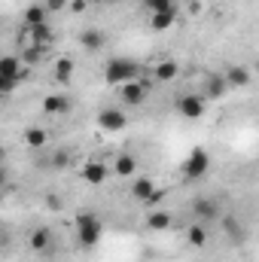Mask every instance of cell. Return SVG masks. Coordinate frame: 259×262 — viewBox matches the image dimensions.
<instances>
[{
	"instance_id": "obj_1",
	"label": "cell",
	"mask_w": 259,
	"mask_h": 262,
	"mask_svg": "<svg viewBox=\"0 0 259 262\" xmlns=\"http://www.w3.org/2000/svg\"><path fill=\"white\" fill-rule=\"evenodd\" d=\"M104 79L110 85H122V82H134L140 79V64L131 58H110L104 64Z\"/></svg>"
},
{
	"instance_id": "obj_2",
	"label": "cell",
	"mask_w": 259,
	"mask_h": 262,
	"mask_svg": "<svg viewBox=\"0 0 259 262\" xmlns=\"http://www.w3.org/2000/svg\"><path fill=\"white\" fill-rule=\"evenodd\" d=\"M101 235H104V223L95 216V213H79L76 216V238H79V244L82 247H95L98 241H101Z\"/></svg>"
},
{
	"instance_id": "obj_3",
	"label": "cell",
	"mask_w": 259,
	"mask_h": 262,
	"mask_svg": "<svg viewBox=\"0 0 259 262\" xmlns=\"http://www.w3.org/2000/svg\"><path fill=\"white\" fill-rule=\"evenodd\" d=\"M207 171H210V152L195 146L192 152L186 156V162H183V177L186 180H201Z\"/></svg>"
},
{
	"instance_id": "obj_4",
	"label": "cell",
	"mask_w": 259,
	"mask_h": 262,
	"mask_svg": "<svg viewBox=\"0 0 259 262\" xmlns=\"http://www.w3.org/2000/svg\"><path fill=\"white\" fill-rule=\"evenodd\" d=\"M125 125H128V116H125V110H119V107H104V110L98 113V128L107 131V134L122 131Z\"/></svg>"
},
{
	"instance_id": "obj_5",
	"label": "cell",
	"mask_w": 259,
	"mask_h": 262,
	"mask_svg": "<svg viewBox=\"0 0 259 262\" xmlns=\"http://www.w3.org/2000/svg\"><path fill=\"white\" fill-rule=\"evenodd\" d=\"M153 82L146 79H134V82H122V104L125 107H140L146 101V92H149Z\"/></svg>"
},
{
	"instance_id": "obj_6",
	"label": "cell",
	"mask_w": 259,
	"mask_h": 262,
	"mask_svg": "<svg viewBox=\"0 0 259 262\" xmlns=\"http://www.w3.org/2000/svg\"><path fill=\"white\" fill-rule=\"evenodd\" d=\"M177 110H180V116H186V119H201L204 110H207V101H204L201 95H183V98L177 101Z\"/></svg>"
},
{
	"instance_id": "obj_7",
	"label": "cell",
	"mask_w": 259,
	"mask_h": 262,
	"mask_svg": "<svg viewBox=\"0 0 259 262\" xmlns=\"http://www.w3.org/2000/svg\"><path fill=\"white\" fill-rule=\"evenodd\" d=\"M52 229H46V226H37V229H31V235H28V244H31V250L34 253H49L52 250Z\"/></svg>"
},
{
	"instance_id": "obj_8",
	"label": "cell",
	"mask_w": 259,
	"mask_h": 262,
	"mask_svg": "<svg viewBox=\"0 0 259 262\" xmlns=\"http://www.w3.org/2000/svg\"><path fill=\"white\" fill-rule=\"evenodd\" d=\"M25 64H21V58L18 55H0V76H6V79H12V82H21L25 79Z\"/></svg>"
},
{
	"instance_id": "obj_9",
	"label": "cell",
	"mask_w": 259,
	"mask_h": 262,
	"mask_svg": "<svg viewBox=\"0 0 259 262\" xmlns=\"http://www.w3.org/2000/svg\"><path fill=\"white\" fill-rule=\"evenodd\" d=\"M192 210H195V216H198L201 223L220 220V201H217V198H195Z\"/></svg>"
},
{
	"instance_id": "obj_10",
	"label": "cell",
	"mask_w": 259,
	"mask_h": 262,
	"mask_svg": "<svg viewBox=\"0 0 259 262\" xmlns=\"http://www.w3.org/2000/svg\"><path fill=\"white\" fill-rule=\"evenodd\" d=\"M223 79H226L229 89H247V85H250V70L244 64H232L223 73Z\"/></svg>"
},
{
	"instance_id": "obj_11",
	"label": "cell",
	"mask_w": 259,
	"mask_h": 262,
	"mask_svg": "<svg viewBox=\"0 0 259 262\" xmlns=\"http://www.w3.org/2000/svg\"><path fill=\"white\" fill-rule=\"evenodd\" d=\"M104 43H107V37H104V31H98V28H85V31L79 34V46H82L85 52H101Z\"/></svg>"
},
{
	"instance_id": "obj_12",
	"label": "cell",
	"mask_w": 259,
	"mask_h": 262,
	"mask_svg": "<svg viewBox=\"0 0 259 262\" xmlns=\"http://www.w3.org/2000/svg\"><path fill=\"white\" fill-rule=\"evenodd\" d=\"M107 174H110V168H107L104 162H85V165H82V177H85V183H92V186H101V183L107 180Z\"/></svg>"
},
{
	"instance_id": "obj_13",
	"label": "cell",
	"mask_w": 259,
	"mask_h": 262,
	"mask_svg": "<svg viewBox=\"0 0 259 262\" xmlns=\"http://www.w3.org/2000/svg\"><path fill=\"white\" fill-rule=\"evenodd\" d=\"M220 223H223V235H226L229 241H235V244H241V241L247 238V229H244V223H241L238 216H223Z\"/></svg>"
},
{
	"instance_id": "obj_14",
	"label": "cell",
	"mask_w": 259,
	"mask_h": 262,
	"mask_svg": "<svg viewBox=\"0 0 259 262\" xmlns=\"http://www.w3.org/2000/svg\"><path fill=\"white\" fill-rule=\"evenodd\" d=\"M43 113H49V116H64V113H70V98L67 95H46L43 98Z\"/></svg>"
},
{
	"instance_id": "obj_15",
	"label": "cell",
	"mask_w": 259,
	"mask_h": 262,
	"mask_svg": "<svg viewBox=\"0 0 259 262\" xmlns=\"http://www.w3.org/2000/svg\"><path fill=\"white\" fill-rule=\"evenodd\" d=\"M174 21H177V3L168 6V9H162V12H153L149 15V28L153 31H168Z\"/></svg>"
},
{
	"instance_id": "obj_16",
	"label": "cell",
	"mask_w": 259,
	"mask_h": 262,
	"mask_svg": "<svg viewBox=\"0 0 259 262\" xmlns=\"http://www.w3.org/2000/svg\"><path fill=\"white\" fill-rule=\"evenodd\" d=\"M226 89H229V85H226L223 73H210V76L204 79V95H201V98H204V101H207V98H210V101H217V98H223V95H226Z\"/></svg>"
},
{
	"instance_id": "obj_17",
	"label": "cell",
	"mask_w": 259,
	"mask_h": 262,
	"mask_svg": "<svg viewBox=\"0 0 259 262\" xmlns=\"http://www.w3.org/2000/svg\"><path fill=\"white\" fill-rule=\"evenodd\" d=\"M113 174H116V177H134V174H137V156H131V152L116 156V162H113Z\"/></svg>"
},
{
	"instance_id": "obj_18",
	"label": "cell",
	"mask_w": 259,
	"mask_h": 262,
	"mask_svg": "<svg viewBox=\"0 0 259 262\" xmlns=\"http://www.w3.org/2000/svg\"><path fill=\"white\" fill-rule=\"evenodd\" d=\"M134 177H137V180L131 183V195H134V201H140V204H143L146 195L156 189V183H153V177H146V174H134Z\"/></svg>"
},
{
	"instance_id": "obj_19",
	"label": "cell",
	"mask_w": 259,
	"mask_h": 262,
	"mask_svg": "<svg viewBox=\"0 0 259 262\" xmlns=\"http://www.w3.org/2000/svg\"><path fill=\"white\" fill-rule=\"evenodd\" d=\"M177 73H180V67L174 58H162L156 64V82H171V79H177Z\"/></svg>"
},
{
	"instance_id": "obj_20",
	"label": "cell",
	"mask_w": 259,
	"mask_h": 262,
	"mask_svg": "<svg viewBox=\"0 0 259 262\" xmlns=\"http://www.w3.org/2000/svg\"><path fill=\"white\" fill-rule=\"evenodd\" d=\"M171 223H174V220H171V213H168V210H159V207L146 216V226H149L153 232H168V229H171Z\"/></svg>"
},
{
	"instance_id": "obj_21",
	"label": "cell",
	"mask_w": 259,
	"mask_h": 262,
	"mask_svg": "<svg viewBox=\"0 0 259 262\" xmlns=\"http://www.w3.org/2000/svg\"><path fill=\"white\" fill-rule=\"evenodd\" d=\"M28 34H31V43H40V46H49L52 37H55L52 28H49V21H43V25H31Z\"/></svg>"
},
{
	"instance_id": "obj_22",
	"label": "cell",
	"mask_w": 259,
	"mask_h": 262,
	"mask_svg": "<svg viewBox=\"0 0 259 262\" xmlns=\"http://www.w3.org/2000/svg\"><path fill=\"white\" fill-rule=\"evenodd\" d=\"M43 21H49L46 6H43V3H31V6L25 9V25L31 28V25H43Z\"/></svg>"
},
{
	"instance_id": "obj_23",
	"label": "cell",
	"mask_w": 259,
	"mask_h": 262,
	"mask_svg": "<svg viewBox=\"0 0 259 262\" xmlns=\"http://www.w3.org/2000/svg\"><path fill=\"white\" fill-rule=\"evenodd\" d=\"M207 238H210V232H207V226L204 223H195L186 229V241L192 244V247H204L207 244Z\"/></svg>"
},
{
	"instance_id": "obj_24",
	"label": "cell",
	"mask_w": 259,
	"mask_h": 262,
	"mask_svg": "<svg viewBox=\"0 0 259 262\" xmlns=\"http://www.w3.org/2000/svg\"><path fill=\"white\" fill-rule=\"evenodd\" d=\"M43 55H46V46H40V43H31L18 58H21V64H37V61H43Z\"/></svg>"
},
{
	"instance_id": "obj_25",
	"label": "cell",
	"mask_w": 259,
	"mask_h": 262,
	"mask_svg": "<svg viewBox=\"0 0 259 262\" xmlns=\"http://www.w3.org/2000/svg\"><path fill=\"white\" fill-rule=\"evenodd\" d=\"M25 143H28V146H34V149H43V146H46V131L37 128V125L25 128Z\"/></svg>"
},
{
	"instance_id": "obj_26",
	"label": "cell",
	"mask_w": 259,
	"mask_h": 262,
	"mask_svg": "<svg viewBox=\"0 0 259 262\" xmlns=\"http://www.w3.org/2000/svg\"><path fill=\"white\" fill-rule=\"evenodd\" d=\"M73 58H58L55 61V79L58 82H70V76H73Z\"/></svg>"
},
{
	"instance_id": "obj_27",
	"label": "cell",
	"mask_w": 259,
	"mask_h": 262,
	"mask_svg": "<svg viewBox=\"0 0 259 262\" xmlns=\"http://www.w3.org/2000/svg\"><path fill=\"white\" fill-rule=\"evenodd\" d=\"M168 6H174V0H143V9L153 15V12H162V9H168Z\"/></svg>"
},
{
	"instance_id": "obj_28",
	"label": "cell",
	"mask_w": 259,
	"mask_h": 262,
	"mask_svg": "<svg viewBox=\"0 0 259 262\" xmlns=\"http://www.w3.org/2000/svg\"><path fill=\"white\" fill-rule=\"evenodd\" d=\"M162 201H165V189H153V192L146 195V201H143V204L156 210V207H162Z\"/></svg>"
},
{
	"instance_id": "obj_29",
	"label": "cell",
	"mask_w": 259,
	"mask_h": 262,
	"mask_svg": "<svg viewBox=\"0 0 259 262\" xmlns=\"http://www.w3.org/2000/svg\"><path fill=\"white\" fill-rule=\"evenodd\" d=\"M70 165V152L67 149H58L55 156H52V168H67Z\"/></svg>"
},
{
	"instance_id": "obj_30",
	"label": "cell",
	"mask_w": 259,
	"mask_h": 262,
	"mask_svg": "<svg viewBox=\"0 0 259 262\" xmlns=\"http://www.w3.org/2000/svg\"><path fill=\"white\" fill-rule=\"evenodd\" d=\"M18 89V82H12V79H6V76H0V98L3 95H12Z\"/></svg>"
},
{
	"instance_id": "obj_31",
	"label": "cell",
	"mask_w": 259,
	"mask_h": 262,
	"mask_svg": "<svg viewBox=\"0 0 259 262\" xmlns=\"http://www.w3.org/2000/svg\"><path fill=\"white\" fill-rule=\"evenodd\" d=\"M43 6H46V12H64V9H67V0H46Z\"/></svg>"
},
{
	"instance_id": "obj_32",
	"label": "cell",
	"mask_w": 259,
	"mask_h": 262,
	"mask_svg": "<svg viewBox=\"0 0 259 262\" xmlns=\"http://www.w3.org/2000/svg\"><path fill=\"white\" fill-rule=\"evenodd\" d=\"M46 207H49V210H61V198L58 195H46Z\"/></svg>"
},
{
	"instance_id": "obj_33",
	"label": "cell",
	"mask_w": 259,
	"mask_h": 262,
	"mask_svg": "<svg viewBox=\"0 0 259 262\" xmlns=\"http://www.w3.org/2000/svg\"><path fill=\"white\" fill-rule=\"evenodd\" d=\"M85 6H89L85 0H73V3H67V9H70V12H85Z\"/></svg>"
},
{
	"instance_id": "obj_34",
	"label": "cell",
	"mask_w": 259,
	"mask_h": 262,
	"mask_svg": "<svg viewBox=\"0 0 259 262\" xmlns=\"http://www.w3.org/2000/svg\"><path fill=\"white\" fill-rule=\"evenodd\" d=\"M3 183H6V171H3V165H0V189H3Z\"/></svg>"
},
{
	"instance_id": "obj_35",
	"label": "cell",
	"mask_w": 259,
	"mask_h": 262,
	"mask_svg": "<svg viewBox=\"0 0 259 262\" xmlns=\"http://www.w3.org/2000/svg\"><path fill=\"white\" fill-rule=\"evenodd\" d=\"M3 156H6V152H3V146H0V165H3Z\"/></svg>"
},
{
	"instance_id": "obj_36",
	"label": "cell",
	"mask_w": 259,
	"mask_h": 262,
	"mask_svg": "<svg viewBox=\"0 0 259 262\" xmlns=\"http://www.w3.org/2000/svg\"><path fill=\"white\" fill-rule=\"evenodd\" d=\"M85 3H101V0H85Z\"/></svg>"
},
{
	"instance_id": "obj_37",
	"label": "cell",
	"mask_w": 259,
	"mask_h": 262,
	"mask_svg": "<svg viewBox=\"0 0 259 262\" xmlns=\"http://www.w3.org/2000/svg\"><path fill=\"white\" fill-rule=\"evenodd\" d=\"M110 3H125V0H110Z\"/></svg>"
},
{
	"instance_id": "obj_38",
	"label": "cell",
	"mask_w": 259,
	"mask_h": 262,
	"mask_svg": "<svg viewBox=\"0 0 259 262\" xmlns=\"http://www.w3.org/2000/svg\"><path fill=\"white\" fill-rule=\"evenodd\" d=\"M0 198H3V195H0Z\"/></svg>"
}]
</instances>
